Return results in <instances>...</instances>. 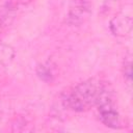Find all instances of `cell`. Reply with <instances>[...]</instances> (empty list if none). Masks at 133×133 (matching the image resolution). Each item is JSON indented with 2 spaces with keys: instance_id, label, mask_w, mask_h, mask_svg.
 Masks as SVG:
<instances>
[{
  "instance_id": "cell-5",
  "label": "cell",
  "mask_w": 133,
  "mask_h": 133,
  "mask_svg": "<svg viewBox=\"0 0 133 133\" xmlns=\"http://www.w3.org/2000/svg\"><path fill=\"white\" fill-rule=\"evenodd\" d=\"M1 24H2V17L0 16V27H1Z\"/></svg>"
},
{
  "instance_id": "cell-3",
  "label": "cell",
  "mask_w": 133,
  "mask_h": 133,
  "mask_svg": "<svg viewBox=\"0 0 133 133\" xmlns=\"http://www.w3.org/2000/svg\"><path fill=\"white\" fill-rule=\"evenodd\" d=\"M91 6L90 0H72L66 14L68 23L77 26L85 22L91 12Z\"/></svg>"
},
{
  "instance_id": "cell-4",
  "label": "cell",
  "mask_w": 133,
  "mask_h": 133,
  "mask_svg": "<svg viewBox=\"0 0 133 133\" xmlns=\"http://www.w3.org/2000/svg\"><path fill=\"white\" fill-rule=\"evenodd\" d=\"M123 70H124V77L127 78L128 81H130L131 80V61L130 60L124 63Z\"/></svg>"
},
{
  "instance_id": "cell-1",
  "label": "cell",
  "mask_w": 133,
  "mask_h": 133,
  "mask_svg": "<svg viewBox=\"0 0 133 133\" xmlns=\"http://www.w3.org/2000/svg\"><path fill=\"white\" fill-rule=\"evenodd\" d=\"M106 86V82L99 78L84 80L69 89L62 99L64 107L76 112H84L96 106V103Z\"/></svg>"
},
{
  "instance_id": "cell-2",
  "label": "cell",
  "mask_w": 133,
  "mask_h": 133,
  "mask_svg": "<svg viewBox=\"0 0 133 133\" xmlns=\"http://www.w3.org/2000/svg\"><path fill=\"white\" fill-rule=\"evenodd\" d=\"M96 107L99 119L103 125L111 129H119L122 127L118 109L115 105L112 91L110 90L109 86H107V84L103 88L96 103Z\"/></svg>"
},
{
  "instance_id": "cell-6",
  "label": "cell",
  "mask_w": 133,
  "mask_h": 133,
  "mask_svg": "<svg viewBox=\"0 0 133 133\" xmlns=\"http://www.w3.org/2000/svg\"><path fill=\"white\" fill-rule=\"evenodd\" d=\"M26 1H30V0H26Z\"/></svg>"
}]
</instances>
